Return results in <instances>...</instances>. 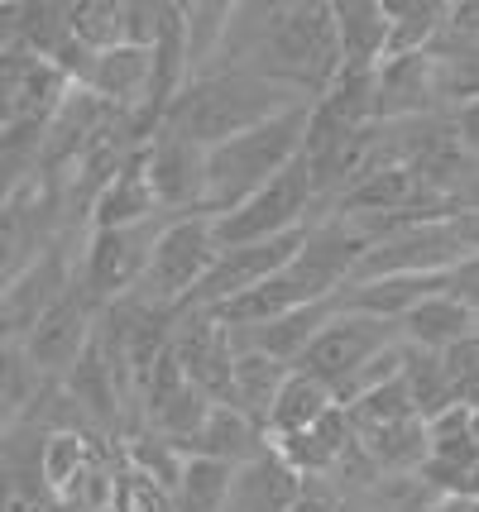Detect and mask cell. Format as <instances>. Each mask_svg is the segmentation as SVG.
Wrapping results in <instances>:
<instances>
[{
    "instance_id": "6da1fadb",
    "label": "cell",
    "mask_w": 479,
    "mask_h": 512,
    "mask_svg": "<svg viewBox=\"0 0 479 512\" xmlns=\"http://www.w3.org/2000/svg\"><path fill=\"white\" fill-rule=\"evenodd\" d=\"M216 67H235L288 87L302 101H317L341 72L336 24L326 0H259V5H230V29Z\"/></svg>"
},
{
    "instance_id": "7a4b0ae2",
    "label": "cell",
    "mask_w": 479,
    "mask_h": 512,
    "mask_svg": "<svg viewBox=\"0 0 479 512\" xmlns=\"http://www.w3.org/2000/svg\"><path fill=\"white\" fill-rule=\"evenodd\" d=\"M293 106H312L293 96L288 87H274L264 77H250V72H235V67H211L202 77H192L187 91L163 111L159 130L183 134L197 149H216L235 134L254 130L274 115L293 111Z\"/></svg>"
},
{
    "instance_id": "3957f363",
    "label": "cell",
    "mask_w": 479,
    "mask_h": 512,
    "mask_svg": "<svg viewBox=\"0 0 479 512\" xmlns=\"http://www.w3.org/2000/svg\"><path fill=\"white\" fill-rule=\"evenodd\" d=\"M302 139H307V106H293V111L206 149L202 216L221 221L240 201H250L264 182H274L283 168H293L302 158Z\"/></svg>"
},
{
    "instance_id": "277c9868",
    "label": "cell",
    "mask_w": 479,
    "mask_h": 512,
    "mask_svg": "<svg viewBox=\"0 0 479 512\" xmlns=\"http://www.w3.org/2000/svg\"><path fill=\"white\" fill-rule=\"evenodd\" d=\"M216 254H221V240H216L211 216H168L159 240H154L149 268H144V278L130 297L159 307V312H183L206 283Z\"/></svg>"
},
{
    "instance_id": "5b68a950",
    "label": "cell",
    "mask_w": 479,
    "mask_h": 512,
    "mask_svg": "<svg viewBox=\"0 0 479 512\" xmlns=\"http://www.w3.org/2000/svg\"><path fill=\"white\" fill-rule=\"evenodd\" d=\"M163 221L168 216L144 221V225H120V230H92L87 235V249L77 254V292L92 302L96 312H106L111 302H125L139 288Z\"/></svg>"
},
{
    "instance_id": "8992f818",
    "label": "cell",
    "mask_w": 479,
    "mask_h": 512,
    "mask_svg": "<svg viewBox=\"0 0 479 512\" xmlns=\"http://www.w3.org/2000/svg\"><path fill=\"white\" fill-rule=\"evenodd\" d=\"M312 221H317V192L307 178V163L297 158L293 168H283L250 201H240L230 216L216 221V240H221V249L259 245V240H283L293 230H307Z\"/></svg>"
},
{
    "instance_id": "52a82bcc",
    "label": "cell",
    "mask_w": 479,
    "mask_h": 512,
    "mask_svg": "<svg viewBox=\"0 0 479 512\" xmlns=\"http://www.w3.org/2000/svg\"><path fill=\"white\" fill-rule=\"evenodd\" d=\"M393 340H398V326H388V321H374V316L360 312H331V321L312 335V345L297 355L293 369L317 379L321 388H331V398H336L345 383L355 379L379 350H388Z\"/></svg>"
},
{
    "instance_id": "ba28073f",
    "label": "cell",
    "mask_w": 479,
    "mask_h": 512,
    "mask_svg": "<svg viewBox=\"0 0 479 512\" xmlns=\"http://www.w3.org/2000/svg\"><path fill=\"white\" fill-rule=\"evenodd\" d=\"M460 259H470V245L460 235L456 216L446 221H422L408 225V230H393L384 240H374L365 249V259L355 264L350 283H365V278H398V273H451Z\"/></svg>"
},
{
    "instance_id": "9c48e42d",
    "label": "cell",
    "mask_w": 479,
    "mask_h": 512,
    "mask_svg": "<svg viewBox=\"0 0 479 512\" xmlns=\"http://www.w3.org/2000/svg\"><path fill=\"white\" fill-rule=\"evenodd\" d=\"M72 288H77V264L63 254V245H48L39 259H29L0 288V340L24 345V335L34 331Z\"/></svg>"
},
{
    "instance_id": "30bf717a",
    "label": "cell",
    "mask_w": 479,
    "mask_h": 512,
    "mask_svg": "<svg viewBox=\"0 0 479 512\" xmlns=\"http://www.w3.org/2000/svg\"><path fill=\"white\" fill-rule=\"evenodd\" d=\"M168 350H173V359H178V369H183V379L192 388H202L211 402H226L230 364H235V335H230V326L216 321V312L183 307L173 316Z\"/></svg>"
},
{
    "instance_id": "8fae6325",
    "label": "cell",
    "mask_w": 479,
    "mask_h": 512,
    "mask_svg": "<svg viewBox=\"0 0 479 512\" xmlns=\"http://www.w3.org/2000/svg\"><path fill=\"white\" fill-rule=\"evenodd\" d=\"M96 307L82 297V292L72 288L53 312L34 326V331L24 335V359L34 364V374L44 383H63L72 374V364L82 359V350L92 345V335H96Z\"/></svg>"
},
{
    "instance_id": "7c38bea8",
    "label": "cell",
    "mask_w": 479,
    "mask_h": 512,
    "mask_svg": "<svg viewBox=\"0 0 479 512\" xmlns=\"http://www.w3.org/2000/svg\"><path fill=\"white\" fill-rule=\"evenodd\" d=\"M144 173L163 216H202L206 149H197L183 134L154 130V139L144 144Z\"/></svg>"
},
{
    "instance_id": "4fadbf2b",
    "label": "cell",
    "mask_w": 479,
    "mask_h": 512,
    "mask_svg": "<svg viewBox=\"0 0 479 512\" xmlns=\"http://www.w3.org/2000/svg\"><path fill=\"white\" fill-rule=\"evenodd\" d=\"M269 446H274V455L293 469L302 484H317V479H331V474L341 469L345 455L355 450V422H350V412L336 402L321 422H312L307 431H293V436H278Z\"/></svg>"
},
{
    "instance_id": "5bb4252c",
    "label": "cell",
    "mask_w": 479,
    "mask_h": 512,
    "mask_svg": "<svg viewBox=\"0 0 479 512\" xmlns=\"http://www.w3.org/2000/svg\"><path fill=\"white\" fill-rule=\"evenodd\" d=\"M479 335V307L470 297H460L451 283L432 297H422L403 321H398V340L408 350H427V355H446L451 345Z\"/></svg>"
},
{
    "instance_id": "9a60e30c",
    "label": "cell",
    "mask_w": 479,
    "mask_h": 512,
    "mask_svg": "<svg viewBox=\"0 0 479 512\" xmlns=\"http://www.w3.org/2000/svg\"><path fill=\"white\" fill-rule=\"evenodd\" d=\"M341 72H379L388 58V10L384 0H331Z\"/></svg>"
},
{
    "instance_id": "2e32d148",
    "label": "cell",
    "mask_w": 479,
    "mask_h": 512,
    "mask_svg": "<svg viewBox=\"0 0 479 512\" xmlns=\"http://www.w3.org/2000/svg\"><path fill=\"white\" fill-rule=\"evenodd\" d=\"M269 450V431L245 417L240 407H230V402H211V412H206V422L197 426V436L187 441L183 455H206V460H221V465L240 469L259 460Z\"/></svg>"
},
{
    "instance_id": "e0dca14e",
    "label": "cell",
    "mask_w": 479,
    "mask_h": 512,
    "mask_svg": "<svg viewBox=\"0 0 479 512\" xmlns=\"http://www.w3.org/2000/svg\"><path fill=\"white\" fill-rule=\"evenodd\" d=\"M302 489H307V484H302L293 469L274 455V446H269L259 460H250V465H240L230 474L221 512H288L297 498H302Z\"/></svg>"
},
{
    "instance_id": "ac0fdd59",
    "label": "cell",
    "mask_w": 479,
    "mask_h": 512,
    "mask_svg": "<svg viewBox=\"0 0 479 512\" xmlns=\"http://www.w3.org/2000/svg\"><path fill=\"white\" fill-rule=\"evenodd\" d=\"M159 201H154V187H149V173H144V144L125 158L111 173V182L92 197V230H120V225H144L159 221Z\"/></svg>"
},
{
    "instance_id": "d6986e66",
    "label": "cell",
    "mask_w": 479,
    "mask_h": 512,
    "mask_svg": "<svg viewBox=\"0 0 479 512\" xmlns=\"http://www.w3.org/2000/svg\"><path fill=\"white\" fill-rule=\"evenodd\" d=\"M288 374H293L288 364H278V359H269L264 350H250V345H240V340H235V364H230L226 402L230 407H240L245 417H254V422L264 426V417H269V407H274L278 388H283Z\"/></svg>"
},
{
    "instance_id": "ffe728a7",
    "label": "cell",
    "mask_w": 479,
    "mask_h": 512,
    "mask_svg": "<svg viewBox=\"0 0 479 512\" xmlns=\"http://www.w3.org/2000/svg\"><path fill=\"white\" fill-rule=\"evenodd\" d=\"M384 10H388V58L436 53L441 34H446V20H451V0H384Z\"/></svg>"
},
{
    "instance_id": "44dd1931",
    "label": "cell",
    "mask_w": 479,
    "mask_h": 512,
    "mask_svg": "<svg viewBox=\"0 0 479 512\" xmlns=\"http://www.w3.org/2000/svg\"><path fill=\"white\" fill-rule=\"evenodd\" d=\"M331 407H336L331 388H321L317 379H307V374H297V369H293V374L283 379V388H278L269 417H264V431H269V441H278V436H293V431H307V426L321 422Z\"/></svg>"
},
{
    "instance_id": "7402d4cb",
    "label": "cell",
    "mask_w": 479,
    "mask_h": 512,
    "mask_svg": "<svg viewBox=\"0 0 479 512\" xmlns=\"http://www.w3.org/2000/svg\"><path fill=\"white\" fill-rule=\"evenodd\" d=\"M230 474L235 469L221 460H206V455H183L178 465V484L168 493V508L173 512H221L230 489Z\"/></svg>"
},
{
    "instance_id": "603a6c76",
    "label": "cell",
    "mask_w": 479,
    "mask_h": 512,
    "mask_svg": "<svg viewBox=\"0 0 479 512\" xmlns=\"http://www.w3.org/2000/svg\"><path fill=\"white\" fill-rule=\"evenodd\" d=\"M230 29V0H197L183 5V39H187V58H192V77H202L216 67L221 44H226Z\"/></svg>"
},
{
    "instance_id": "cb8c5ba5",
    "label": "cell",
    "mask_w": 479,
    "mask_h": 512,
    "mask_svg": "<svg viewBox=\"0 0 479 512\" xmlns=\"http://www.w3.org/2000/svg\"><path fill=\"white\" fill-rule=\"evenodd\" d=\"M39 393H44V379L34 374V364L24 359V350L0 340V436L24 426Z\"/></svg>"
},
{
    "instance_id": "d4e9b609",
    "label": "cell",
    "mask_w": 479,
    "mask_h": 512,
    "mask_svg": "<svg viewBox=\"0 0 479 512\" xmlns=\"http://www.w3.org/2000/svg\"><path fill=\"white\" fill-rule=\"evenodd\" d=\"M68 29L87 53L120 48V0H82V5H68Z\"/></svg>"
},
{
    "instance_id": "484cf974",
    "label": "cell",
    "mask_w": 479,
    "mask_h": 512,
    "mask_svg": "<svg viewBox=\"0 0 479 512\" xmlns=\"http://www.w3.org/2000/svg\"><path fill=\"white\" fill-rule=\"evenodd\" d=\"M441 369H446V393L460 407H479V335L451 345L441 355Z\"/></svg>"
},
{
    "instance_id": "4316f807",
    "label": "cell",
    "mask_w": 479,
    "mask_h": 512,
    "mask_svg": "<svg viewBox=\"0 0 479 512\" xmlns=\"http://www.w3.org/2000/svg\"><path fill=\"white\" fill-rule=\"evenodd\" d=\"M451 134H456V144L479 168V91L475 96H465L460 106H451Z\"/></svg>"
},
{
    "instance_id": "83f0119b",
    "label": "cell",
    "mask_w": 479,
    "mask_h": 512,
    "mask_svg": "<svg viewBox=\"0 0 479 512\" xmlns=\"http://www.w3.org/2000/svg\"><path fill=\"white\" fill-rule=\"evenodd\" d=\"M288 512H345V498H341V489H336L331 479H317V484H307V489H302V498H297Z\"/></svg>"
},
{
    "instance_id": "f1b7e54d",
    "label": "cell",
    "mask_w": 479,
    "mask_h": 512,
    "mask_svg": "<svg viewBox=\"0 0 479 512\" xmlns=\"http://www.w3.org/2000/svg\"><path fill=\"white\" fill-rule=\"evenodd\" d=\"M451 288L479 307V254H470V259H460V264L451 268Z\"/></svg>"
},
{
    "instance_id": "f546056e",
    "label": "cell",
    "mask_w": 479,
    "mask_h": 512,
    "mask_svg": "<svg viewBox=\"0 0 479 512\" xmlns=\"http://www.w3.org/2000/svg\"><path fill=\"white\" fill-rule=\"evenodd\" d=\"M422 512H479V498H432Z\"/></svg>"
},
{
    "instance_id": "4dcf8cb0",
    "label": "cell",
    "mask_w": 479,
    "mask_h": 512,
    "mask_svg": "<svg viewBox=\"0 0 479 512\" xmlns=\"http://www.w3.org/2000/svg\"><path fill=\"white\" fill-rule=\"evenodd\" d=\"M460 211H475V216H479V173H475V182H470V187L460 192V201H456V216H460Z\"/></svg>"
},
{
    "instance_id": "1f68e13d",
    "label": "cell",
    "mask_w": 479,
    "mask_h": 512,
    "mask_svg": "<svg viewBox=\"0 0 479 512\" xmlns=\"http://www.w3.org/2000/svg\"><path fill=\"white\" fill-rule=\"evenodd\" d=\"M15 187H20V182H0V206H5V197H10Z\"/></svg>"
},
{
    "instance_id": "d6a6232c",
    "label": "cell",
    "mask_w": 479,
    "mask_h": 512,
    "mask_svg": "<svg viewBox=\"0 0 479 512\" xmlns=\"http://www.w3.org/2000/svg\"><path fill=\"white\" fill-rule=\"evenodd\" d=\"M0 182H24V178H15V173H10V168L0 163Z\"/></svg>"
}]
</instances>
